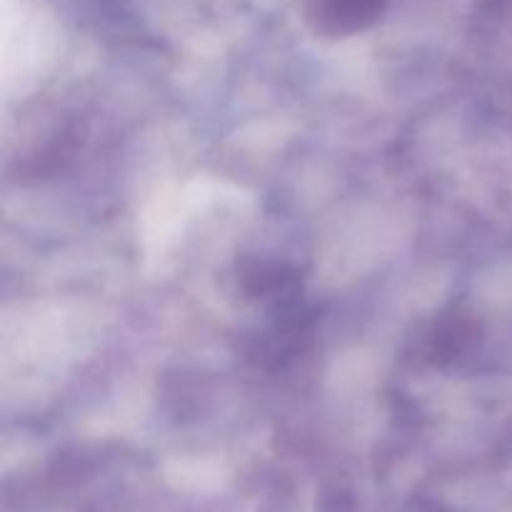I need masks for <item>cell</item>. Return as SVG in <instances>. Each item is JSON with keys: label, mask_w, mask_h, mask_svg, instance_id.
Instances as JSON below:
<instances>
[{"label": "cell", "mask_w": 512, "mask_h": 512, "mask_svg": "<svg viewBox=\"0 0 512 512\" xmlns=\"http://www.w3.org/2000/svg\"><path fill=\"white\" fill-rule=\"evenodd\" d=\"M385 0H308V20L318 33L350 35L368 28L383 13Z\"/></svg>", "instance_id": "6da1fadb"}, {"label": "cell", "mask_w": 512, "mask_h": 512, "mask_svg": "<svg viewBox=\"0 0 512 512\" xmlns=\"http://www.w3.org/2000/svg\"><path fill=\"white\" fill-rule=\"evenodd\" d=\"M470 320L468 318H448L438 320V328L433 333V355L438 363L455 360L460 353L470 348Z\"/></svg>", "instance_id": "7a4b0ae2"}, {"label": "cell", "mask_w": 512, "mask_h": 512, "mask_svg": "<svg viewBox=\"0 0 512 512\" xmlns=\"http://www.w3.org/2000/svg\"><path fill=\"white\" fill-rule=\"evenodd\" d=\"M243 285L250 295H270L288 288L290 275H285V268L278 263L250 260L243 268Z\"/></svg>", "instance_id": "3957f363"}]
</instances>
